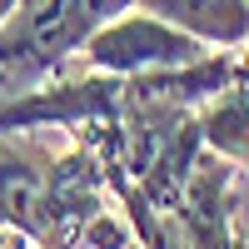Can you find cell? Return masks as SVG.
Instances as JSON below:
<instances>
[{"mask_svg": "<svg viewBox=\"0 0 249 249\" xmlns=\"http://www.w3.org/2000/svg\"><path fill=\"white\" fill-rule=\"evenodd\" d=\"M199 135H204V144H210L219 160L249 170V40L234 55L230 85H224L210 100V110L199 115Z\"/></svg>", "mask_w": 249, "mask_h": 249, "instance_id": "3", "label": "cell"}, {"mask_svg": "<svg viewBox=\"0 0 249 249\" xmlns=\"http://www.w3.org/2000/svg\"><path fill=\"white\" fill-rule=\"evenodd\" d=\"M15 5H20V0H0V25H5V20L15 15Z\"/></svg>", "mask_w": 249, "mask_h": 249, "instance_id": "5", "label": "cell"}, {"mask_svg": "<svg viewBox=\"0 0 249 249\" xmlns=\"http://www.w3.org/2000/svg\"><path fill=\"white\" fill-rule=\"evenodd\" d=\"M214 55V45H204L199 35L179 30L175 20H164L155 10H124L110 25H100L85 45L80 60L100 75H144V70H179L195 60Z\"/></svg>", "mask_w": 249, "mask_h": 249, "instance_id": "2", "label": "cell"}, {"mask_svg": "<svg viewBox=\"0 0 249 249\" xmlns=\"http://www.w3.org/2000/svg\"><path fill=\"white\" fill-rule=\"evenodd\" d=\"M0 90H10V80H5V70H0Z\"/></svg>", "mask_w": 249, "mask_h": 249, "instance_id": "6", "label": "cell"}, {"mask_svg": "<svg viewBox=\"0 0 249 249\" xmlns=\"http://www.w3.org/2000/svg\"><path fill=\"white\" fill-rule=\"evenodd\" d=\"M140 10L175 20L214 50H239L249 40V0H140Z\"/></svg>", "mask_w": 249, "mask_h": 249, "instance_id": "4", "label": "cell"}, {"mask_svg": "<svg viewBox=\"0 0 249 249\" xmlns=\"http://www.w3.org/2000/svg\"><path fill=\"white\" fill-rule=\"evenodd\" d=\"M135 5L140 0H35V5L15 10L0 25V70H5L10 90L80 55V45L100 25H110L115 15Z\"/></svg>", "mask_w": 249, "mask_h": 249, "instance_id": "1", "label": "cell"}]
</instances>
